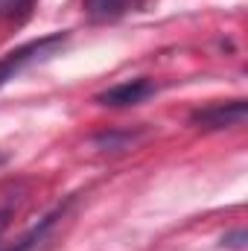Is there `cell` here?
Listing matches in <instances>:
<instances>
[{"label":"cell","instance_id":"cell-3","mask_svg":"<svg viewBox=\"0 0 248 251\" xmlns=\"http://www.w3.org/2000/svg\"><path fill=\"white\" fill-rule=\"evenodd\" d=\"M155 94V85L149 79H128V82H120L108 91H102L97 97L99 105H111V108H123V105H137L143 102L146 97Z\"/></svg>","mask_w":248,"mask_h":251},{"label":"cell","instance_id":"cell-1","mask_svg":"<svg viewBox=\"0 0 248 251\" xmlns=\"http://www.w3.org/2000/svg\"><path fill=\"white\" fill-rule=\"evenodd\" d=\"M64 41H67L64 32H53V35H44V38H38V41L21 44V47L9 50L6 56H0V88H3L6 82H12L24 67L38 64V62H44V59H50V56H56V50L62 47Z\"/></svg>","mask_w":248,"mask_h":251},{"label":"cell","instance_id":"cell-2","mask_svg":"<svg viewBox=\"0 0 248 251\" xmlns=\"http://www.w3.org/2000/svg\"><path fill=\"white\" fill-rule=\"evenodd\" d=\"M246 120V100H231V102H213L207 108H198L190 123L198 126V128H207V131H216V128H231V126H243Z\"/></svg>","mask_w":248,"mask_h":251},{"label":"cell","instance_id":"cell-5","mask_svg":"<svg viewBox=\"0 0 248 251\" xmlns=\"http://www.w3.org/2000/svg\"><path fill=\"white\" fill-rule=\"evenodd\" d=\"M131 0H85V12L97 21H111V18H120L125 9H128Z\"/></svg>","mask_w":248,"mask_h":251},{"label":"cell","instance_id":"cell-4","mask_svg":"<svg viewBox=\"0 0 248 251\" xmlns=\"http://www.w3.org/2000/svg\"><path fill=\"white\" fill-rule=\"evenodd\" d=\"M59 213H62V210H56V213L44 216V219H41V222H38V225H35V228L29 231V234H24V237H21V240H18V243H15V246H12L9 251H32V249H38V246H41V240L47 237V231H50V228L56 225Z\"/></svg>","mask_w":248,"mask_h":251},{"label":"cell","instance_id":"cell-6","mask_svg":"<svg viewBox=\"0 0 248 251\" xmlns=\"http://www.w3.org/2000/svg\"><path fill=\"white\" fill-rule=\"evenodd\" d=\"M6 216H9V210H0V231H3V225H6Z\"/></svg>","mask_w":248,"mask_h":251}]
</instances>
